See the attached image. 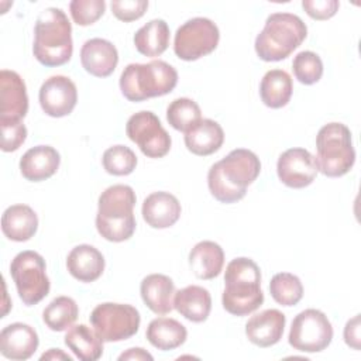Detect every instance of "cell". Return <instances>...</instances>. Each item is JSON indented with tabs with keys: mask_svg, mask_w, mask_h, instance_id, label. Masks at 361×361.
I'll use <instances>...</instances> for the list:
<instances>
[{
	"mask_svg": "<svg viewBox=\"0 0 361 361\" xmlns=\"http://www.w3.org/2000/svg\"><path fill=\"white\" fill-rule=\"evenodd\" d=\"M142 302L155 314H166L173 309L175 285L172 279L162 274L147 275L140 285Z\"/></svg>",
	"mask_w": 361,
	"mask_h": 361,
	"instance_id": "7402d4cb",
	"label": "cell"
},
{
	"mask_svg": "<svg viewBox=\"0 0 361 361\" xmlns=\"http://www.w3.org/2000/svg\"><path fill=\"white\" fill-rule=\"evenodd\" d=\"M126 133L148 158H162L171 149L172 140L152 111L133 114L126 124Z\"/></svg>",
	"mask_w": 361,
	"mask_h": 361,
	"instance_id": "7c38bea8",
	"label": "cell"
},
{
	"mask_svg": "<svg viewBox=\"0 0 361 361\" xmlns=\"http://www.w3.org/2000/svg\"><path fill=\"white\" fill-rule=\"evenodd\" d=\"M224 142L221 126L212 118H202L192 130L185 133L186 148L199 157L214 154Z\"/></svg>",
	"mask_w": 361,
	"mask_h": 361,
	"instance_id": "cb8c5ba5",
	"label": "cell"
},
{
	"mask_svg": "<svg viewBox=\"0 0 361 361\" xmlns=\"http://www.w3.org/2000/svg\"><path fill=\"white\" fill-rule=\"evenodd\" d=\"M295 78L303 85H313L323 75V62L320 56L312 51L299 52L292 62Z\"/></svg>",
	"mask_w": 361,
	"mask_h": 361,
	"instance_id": "e575fe53",
	"label": "cell"
},
{
	"mask_svg": "<svg viewBox=\"0 0 361 361\" xmlns=\"http://www.w3.org/2000/svg\"><path fill=\"white\" fill-rule=\"evenodd\" d=\"M279 180L288 188L302 189L309 186L316 175L314 157L305 148H289L281 154L276 164Z\"/></svg>",
	"mask_w": 361,
	"mask_h": 361,
	"instance_id": "4fadbf2b",
	"label": "cell"
},
{
	"mask_svg": "<svg viewBox=\"0 0 361 361\" xmlns=\"http://www.w3.org/2000/svg\"><path fill=\"white\" fill-rule=\"evenodd\" d=\"M154 357L148 353V351H145L144 348H141V347H135V348H128L126 353H123V354H120L118 355V360L120 361H123V360H137V361H140V360H152Z\"/></svg>",
	"mask_w": 361,
	"mask_h": 361,
	"instance_id": "60d3db41",
	"label": "cell"
},
{
	"mask_svg": "<svg viewBox=\"0 0 361 361\" xmlns=\"http://www.w3.org/2000/svg\"><path fill=\"white\" fill-rule=\"evenodd\" d=\"M176 83V69L161 59L148 63H130L120 76V90L130 102H142L168 94Z\"/></svg>",
	"mask_w": 361,
	"mask_h": 361,
	"instance_id": "8992f818",
	"label": "cell"
},
{
	"mask_svg": "<svg viewBox=\"0 0 361 361\" xmlns=\"http://www.w3.org/2000/svg\"><path fill=\"white\" fill-rule=\"evenodd\" d=\"M66 268L79 282H94L104 271V257L93 245L80 244L68 254Z\"/></svg>",
	"mask_w": 361,
	"mask_h": 361,
	"instance_id": "44dd1931",
	"label": "cell"
},
{
	"mask_svg": "<svg viewBox=\"0 0 361 361\" xmlns=\"http://www.w3.org/2000/svg\"><path fill=\"white\" fill-rule=\"evenodd\" d=\"M333 340V326L327 316L317 309H306L295 316L288 341L302 353H320Z\"/></svg>",
	"mask_w": 361,
	"mask_h": 361,
	"instance_id": "8fae6325",
	"label": "cell"
},
{
	"mask_svg": "<svg viewBox=\"0 0 361 361\" xmlns=\"http://www.w3.org/2000/svg\"><path fill=\"white\" fill-rule=\"evenodd\" d=\"M102 164L107 173L116 176H126L135 169L137 155L131 148L118 144L104 151Z\"/></svg>",
	"mask_w": 361,
	"mask_h": 361,
	"instance_id": "836d02e7",
	"label": "cell"
},
{
	"mask_svg": "<svg viewBox=\"0 0 361 361\" xmlns=\"http://www.w3.org/2000/svg\"><path fill=\"white\" fill-rule=\"evenodd\" d=\"M37 228L38 217L27 204H13L1 216V231L11 241H28L34 237Z\"/></svg>",
	"mask_w": 361,
	"mask_h": 361,
	"instance_id": "603a6c76",
	"label": "cell"
},
{
	"mask_svg": "<svg viewBox=\"0 0 361 361\" xmlns=\"http://www.w3.org/2000/svg\"><path fill=\"white\" fill-rule=\"evenodd\" d=\"M10 274L25 306L39 303L49 293L51 282L47 276V265L38 252L31 250L18 252L10 264Z\"/></svg>",
	"mask_w": 361,
	"mask_h": 361,
	"instance_id": "ba28073f",
	"label": "cell"
},
{
	"mask_svg": "<svg viewBox=\"0 0 361 361\" xmlns=\"http://www.w3.org/2000/svg\"><path fill=\"white\" fill-rule=\"evenodd\" d=\"M41 360H66V361H72V357L65 354L62 350L59 348H49L47 353H44L41 355Z\"/></svg>",
	"mask_w": 361,
	"mask_h": 361,
	"instance_id": "b9f144b4",
	"label": "cell"
},
{
	"mask_svg": "<svg viewBox=\"0 0 361 361\" xmlns=\"http://www.w3.org/2000/svg\"><path fill=\"white\" fill-rule=\"evenodd\" d=\"M1 149L4 152L17 151L27 138V128L21 120H0Z\"/></svg>",
	"mask_w": 361,
	"mask_h": 361,
	"instance_id": "8d00e7d4",
	"label": "cell"
},
{
	"mask_svg": "<svg viewBox=\"0 0 361 361\" xmlns=\"http://www.w3.org/2000/svg\"><path fill=\"white\" fill-rule=\"evenodd\" d=\"M360 314H355L345 323L344 327V341L348 347L360 350Z\"/></svg>",
	"mask_w": 361,
	"mask_h": 361,
	"instance_id": "ab89813d",
	"label": "cell"
},
{
	"mask_svg": "<svg viewBox=\"0 0 361 361\" xmlns=\"http://www.w3.org/2000/svg\"><path fill=\"white\" fill-rule=\"evenodd\" d=\"M134 45L137 51L145 56H159L169 45L168 24L161 18L148 21L134 34Z\"/></svg>",
	"mask_w": 361,
	"mask_h": 361,
	"instance_id": "f1b7e54d",
	"label": "cell"
},
{
	"mask_svg": "<svg viewBox=\"0 0 361 361\" xmlns=\"http://www.w3.org/2000/svg\"><path fill=\"white\" fill-rule=\"evenodd\" d=\"M259 172V158L250 149L237 148L210 166L207 186L219 202L235 203L245 196L247 188L258 178Z\"/></svg>",
	"mask_w": 361,
	"mask_h": 361,
	"instance_id": "6da1fadb",
	"label": "cell"
},
{
	"mask_svg": "<svg viewBox=\"0 0 361 361\" xmlns=\"http://www.w3.org/2000/svg\"><path fill=\"white\" fill-rule=\"evenodd\" d=\"M142 217L152 228H168L180 217V203L169 192H154L144 199Z\"/></svg>",
	"mask_w": 361,
	"mask_h": 361,
	"instance_id": "d6986e66",
	"label": "cell"
},
{
	"mask_svg": "<svg viewBox=\"0 0 361 361\" xmlns=\"http://www.w3.org/2000/svg\"><path fill=\"white\" fill-rule=\"evenodd\" d=\"M166 120L175 130L188 133L202 120V110L195 100L189 97H179L168 106Z\"/></svg>",
	"mask_w": 361,
	"mask_h": 361,
	"instance_id": "1f68e13d",
	"label": "cell"
},
{
	"mask_svg": "<svg viewBox=\"0 0 361 361\" xmlns=\"http://www.w3.org/2000/svg\"><path fill=\"white\" fill-rule=\"evenodd\" d=\"M272 299L282 306H295L303 296V285L300 279L289 272L275 274L269 282Z\"/></svg>",
	"mask_w": 361,
	"mask_h": 361,
	"instance_id": "d6a6232c",
	"label": "cell"
},
{
	"mask_svg": "<svg viewBox=\"0 0 361 361\" xmlns=\"http://www.w3.org/2000/svg\"><path fill=\"white\" fill-rule=\"evenodd\" d=\"M41 109L51 117H65L72 113L78 102L76 85L63 75L48 78L38 93Z\"/></svg>",
	"mask_w": 361,
	"mask_h": 361,
	"instance_id": "5bb4252c",
	"label": "cell"
},
{
	"mask_svg": "<svg viewBox=\"0 0 361 361\" xmlns=\"http://www.w3.org/2000/svg\"><path fill=\"white\" fill-rule=\"evenodd\" d=\"M314 157L317 171L329 178H338L350 172L355 162L351 131L343 123H329L316 135Z\"/></svg>",
	"mask_w": 361,
	"mask_h": 361,
	"instance_id": "52a82bcc",
	"label": "cell"
},
{
	"mask_svg": "<svg viewBox=\"0 0 361 361\" xmlns=\"http://www.w3.org/2000/svg\"><path fill=\"white\" fill-rule=\"evenodd\" d=\"M219 27L210 18L195 17L176 30L173 51L179 59L196 61L212 54L219 45Z\"/></svg>",
	"mask_w": 361,
	"mask_h": 361,
	"instance_id": "30bf717a",
	"label": "cell"
},
{
	"mask_svg": "<svg viewBox=\"0 0 361 361\" xmlns=\"http://www.w3.org/2000/svg\"><path fill=\"white\" fill-rule=\"evenodd\" d=\"M65 344L82 361H96L103 354V340L86 324L69 327Z\"/></svg>",
	"mask_w": 361,
	"mask_h": 361,
	"instance_id": "f546056e",
	"label": "cell"
},
{
	"mask_svg": "<svg viewBox=\"0 0 361 361\" xmlns=\"http://www.w3.org/2000/svg\"><path fill=\"white\" fill-rule=\"evenodd\" d=\"M140 323V312L127 303H100L90 313L93 330L107 343L123 341L133 337L138 331Z\"/></svg>",
	"mask_w": 361,
	"mask_h": 361,
	"instance_id": "9c48e42d",
	"label": "cell"
},
{
	"mask_svg": "<svg viewBox=\"0 0 361 361\" xmlns=\"http://www.w3.org/2000/svg\"><path fill=\"white\" fill-rule=\"evenodd\" d=\"M80 62L87 73L96 78H107L118 63V52L110 41L92 38L82 45Z\"/></svg>",
	"mask_w": 361,
	"mask_h": 361,
	"instance_id": "ac0fdd59",
	"label": "cell"
},
{
	"mask_svg": "<svg viewBox=\"0 0 361 361\" xmlns=\"http://www.w3.org/2000/svg\"><path fill=\"white\" fill-rule=\"evenodd\" d=\"M135 192L128 185H113L99 196L96 228L111 243H121L135 231Z\"/></svg>",
	"mask_w": 361,
	"mask_h": 361,
	"instance_id": "277c9868",
	"label": "cell"
},
{
	"mask_svg": "<svg viewBox=\"0 0 361 361\" xmlns=\"http://www.w3.org/2000/svg\"><path fill=\"white\" fill-rule=\"evenodd\" d=\"M79 314L76 302L69 296H58L44 309L42 320L52 331H63L72 327Z\"/></svg>",
	"mask_w": 361,
	"mask_h": 361,
	"instance_id": "4dcf8cb0",
	"label": "cell"
},
{
	"mask_svg": "<svg viewBox=\"0 0 361 361\" xmlns=\"http://www.w3.org/2000/svg\"><path fill=\"white\" fill-rule=\"evenodd\" d=\"M262 302L259 267L247 257L231 259L224 274L223 307L233 316H247L255 312Z\"/></svg>",
	"mask_w": 361,
	"mask_h": 361,
	"instance_id": "7a4b0ae2",
	"label": "cell"
},
{
	"mask_svg": "<svg viewBox=\"0 0 361 361\" xmlns=\"http://www.w3.org/2000/svg\"><path fill=\"white\" fill-rule=\"evenodd\" d=\"M38 344L37 331L25 323H11L0 333V353L8 360H28L37 351Z\"/></svg>",
	"mask_w": 361,
	"mask_h": 361,
	"instance_id": "2e32d148",
	"label": "cell"
},
{
	"mask_svg": "<svg viewBox=\"0 0 361 361\" xmlns=\"http://www.w3.org/2000/svg\"><path fill=\"white\" fill-rule=\"evenodd\" d=\"M293 92L292 79L283 69L268 71L259 85V96L262 103L271 109H281L290 100Z\"/></svg>",
	"mask_w": 361,
	"mask_h": 361,
	"instance_id": "83f0119b",
	"label": "cell"
},
{
	"mask_svg": "<svg viewBox=\"0 0 361 361\" xmlns=\"http://www.w3.org/2000/svg\"><path fill=\"white\" fill-rule=\"evenodd\" d=\"M302 7L314 20H329L337 13L340 3L337 0H303Z\"/></svg>",
	"mask_w": 361,
	"mask_h": 361,
	"instance_id": "f35d334b",
	"label": "cell"
},
{
	"mask_svg": "<svg viewBox=\"0 0 361 361\" xmlns=\"http://www.w3.org/2000/svg\"><path fill=\"white\" fill-rule=\"evenodd\" d=\"M307 27L290 13H272L255 38V52L265 62L288 58L306 38Z\"/></svg>",
	"mask_w": 361,
	"mask_h": 361,
	"instance_id": "5b68a950",
	"label": "cell"
},
{
	"mask_svg": "<svg viewBox=\"0 0 361 361\" xmlns=\"http://www.w3.org/2000/svg\"><path fill=\"white\" fill-rule=\"evenodd\" d=\"M32 52L45 66L66 63L73 52L72 25L65 11L56 7L42 10L34 27Z\"/></svg>",
	"mask_w": 361,
	"mask_h": 361,
	"instance_id": "3957f363",
	"label": "cell"
},
{
	"mask_svg": "<svg viewBox=\"0 0 361 361\" xmlns=\"http://www.w3.org/2000/svg\"><path fill=\"white\" fill-rule=\"evenodd\" d=\"M286 317L278 309L262 310L248 319L245 323L247 338L262 348L276 344L283 334Z\"/></svg>",
	"mask_w": 361,
	"mask_h": 361,
	"instance_id": "e0dca14e",
	"label": "cell"
},
{
	"mask_svg": "<svg viewBox=\"0 0 361 361\" xmlns=\"http://www.w3.org/2000/svg\"><path fill=\"white\" fill-rule=\"evenodd\" d=\"M173 307L193 323L204 322L212 310V296L199 285H189L175 292Z\"/></svg>",
	"mask_w": 361,
	"mask_h": 361,
	"instance_id": "d4e9b609",
	"label": "cell"
},
{
	"mask_svg": "<svg viewBox=\"0 0 361 361\" xmlns=\"http://www.w3.org/2000/svg\"><path fill=\"white\" fill-rule=\"evenodd\" d=\"M148 8L147 0H114L111 1V11L116 18L130 23L144 16Z\"/></svg>",
	"mask_w": 361,
	"mask_h": 361,
	"instance_id": "74e56055",
	"label": "cell"
},
{
	"mask_svg": "<svg viewBox=\"0 0 361 361\" xmlns=\"http://www.w3.org/2000/svg\"><path fill=\"white\" fill-rule=\"evenodd\" d=\"M71 16L78 25H90L96 23L106 10L104 0H73L69 4Z\"/></svg>",
	"mask_w": 361,
	"mask_h": 361,
	"instance_id": "d590c367",
	"label": "cell"
},
{
	"mask_svg": "<svg viewBox=\"0 0 361 361\" xmlns=\"http://www.w3.org/2000/svg\"><path fill=\"white\" fill-rule=\"evenodd\" d=\"M145 337L151 345L161 351L180 347L188 338L186 327L171 317H157L149 322Z\"/></svg>",
	"mask_w": 361,
	"mask_h": 361,
	"instance_id": "4316f807",
	"label": "cell"
},
{
	"mask_svg": "<svg viewBox=\"0 0 361 361\" xmlns=\"http://www.w3.org/2000/svg\"><path fill=\"white\" fill-rule=\"evenodd\" d=\"M59 152L51 145L30 148L20 159V172L30 182H41L51 178L59 168Z\"/></svg>",
	"mask_w": 361,
	"mask_h": 361,
	"instance_id": "ffe728a7",
	"label": "cell"
},
{
	"mask_svg": "<svg viewBox=\"0 0 361 361\" xmlns=\"http://www.w3.org/2000/svg\"><path fill=\"white\" fill-rule=\"evenodd\" d=\"M189 265L199 279H213L224 265L223 248L214 241H200L189 252Z\"/></svg>",
	"mask_w": 361,
	"mask_h": 361,
	"instance_id": "484cf974",
	"label": "cell"
},
{
	"mask_svg": "<svg viewBox=\"0 0 361 361\" xmlns=\"http://www.w3.org/2000/svg\"><path fill=\"white\" fill-rule=\"evenodd\" d=\"M28 111L27 87L23 78L8 69L0 72V120H21Z\"/></svg>",
	"mask_w": 361,
	"mask_h": 361,
	"instance_id": "9a60e30c",
	"label": "cell"
}]
</instances>
